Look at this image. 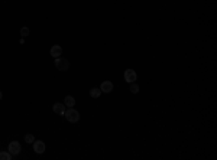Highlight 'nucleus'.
<instances>
[{
  "label": "nucleus",
  "mask_w": 217,
  "mask_h": 160,
  "mask_svg": "<svg viewBox=\"0 0 217 160\" xmlns=\"http://www.w3.org/2000/svg\"><path fill=\"white\" fill-rule=\"evenodd\" d=\"M64 116H65V118H67L70 123H77V121L80 120V113H78L77 110H74L73 107H71L70 110H67V111H65Z\"/></svg>",
  "instance_id": "nucleus-1"
},
{
  "label": "nucleus",
  "mask_w": 217,
  "mask_h": 160,
  "mask_svg": "<svg viewBox=\"0 0 217 160\" xmlns=\"http://www.w3.org/2000/svg\"><path fill=\"white\" fill-rule=\"evenodd\" d=\"M55 66L59 69V71H67L70 68V62L68 59L65 58H55Z\"/></svg>",
  "instance_id": "nucleus-2"
},
{
  "label": "nucleus",
  "mask_w": 217,
  "mask_h": 160,
  "mask_svg": "<svg viewBox=\"0 0 217 160\" xmlns=\"http://www.w3.org/2000/svg\"><path fill=\"white\" fill-rule=\"evenodd\" d=\"M21 143L19 141H12L10 144H9V149H7V151L10 153L12 156H16V154H19L21 153Z\"/></svg>",
  "instance_id": "nucleus-3"
},
{
  "label": "nucleus",
  "mask_w": 217,
  "mask_h": 160,
  "mask_svg": "<svg viewBox=\"0 0 217 160\" xmlns=\"http://www.w3.org/2000/svg\"><path fill=\"white\" fill-rule=\"evenodd\" d=\"M33 150H35V153L42 154L43 151H45V143H43L42 140H35L33 141Z\"/></svg>",
  "instance_id": "nucleus-4"
},
{
  "label": "nucleus",
  "mask_w": 217,
  "mask_h": 160,
  "mask_svg": "<svg viewBox=\"0 0 217 160\" xmlns=\"http://www.w3.org/2000/svg\"><path fill=\"white\" fill-rule=\"evenodd\" d=\"M125 81L129 82V84L135 82V81H136V72H135L133 69H126V71H125Z\"/></svg>",
  "instance_id": "nucleus-5"
},
{
  "label": "nucleus",
  "mask_w": 217,
  "mask_h": 160,
  "mask_svg": "<svg viewBox=\"0 0 217 160\" xmlns=\"http://www.w3.org/2000/svg\"><path fill=\"white\" fill-rule=\"evenodd\" d=\"M52 110H54L55 114H58V116H64V114H65V104L55 103L54 107H52Z\"/></svg>",
  "instance_id": "nucleus-6"
},
{
  "label": "nucleus",
  "mask_w": 217,
  "mask_h": 160,
  "mask_svg": "<svg viewBox=\"0 0 217 160\" xmlns=\"http://www.w3.org/2000/svg\"><path fill=\"white\" fill-rule=\"evenodd\" d=\"M100 91H101V92H104V94L111 92V91H113V84H111L110 81H104V82L100 85Z\"/></svg>",
  "instance_id": "nucleus-7"
},
{
  "label": "nucleus",
  "mask_w": 217,
  "mask_h": 160,
  "mask_svg": "<svg viewBox=\"0 0 217 160\" xmlns=\"http://www.w3.org/2000/svg\"><path fill=\"white\" fill-rule=\"evenodd\" d=\"M61 53H62V48H61L59 45H54V46L51 48V56H54V58H59Z\"/></svg>",
  "instance_id": "nucleus-8"
},
{
  "label": "nucleus",
  "mask_w": 217,
  "mask_h": 160,
  "mask_svg": "<svg viewBox=\"0 0 217 160\" xmlns=\"http://www.w3.org/2000/svg\"><path fill=\"white\" fill-rule=\"evenodd\" d=\"M64 104L67 107H70V108H71V107H74V105H76V98H74V97H71V95H67V97H65V100H64Z\"/></svg>",
  "instance_id": "nucleus-9"
},
{
  "label": "nucleus",
  "mask_w": 217,
  "mask_h": 160,
  "mask_svg": "<svg viewBox=\"0 0 217 160\" xmlns=\"http://www.w3.org/2000/svg\"><path fill=\"white\" fill-rule=\"evenodd\" d=\"M13 156H12L9 151H0V160H10Z\"/></svg>",
  "instance_id": "nucleus-10"
},
{
  "label": "nucleus",
  "mask_w": 217,
  "mask_h": 160,
  "mask_svg": "<svg viewBox=\"0 0 217 160\" xmlns=\"http://www.w3.org/2000/svg\"><path fill=\"white\" fill-rule=\"evenodd\" d=\"M101 94V91H100V88H93L91 91H90V95L93 97V98H98Z\"/></svg>",
  "instance_id": "nucleus-11"
},
{
  "label": "nucleus",
  "mask_w": 217,
  "mask_h": 160,
  "mask_svg": "<svg viewBox=\"0 0 217 160\" xmlns=\"http://www.w3.org/2000/svg\"><path fill=\"white\" fill-rule=\"evenodd\" d=\"M130 92H133V94H138V92H139V87L136 85V84H133V82H132V85H130Z\"/></svg>",
  "instance_id": "nucleus-12"
},
{
  "label": "nucleus",
  "mask_w": 217,
  "mask_h": 160,
  "mask_svg": "<svg viewBox=\"0 0 217 160\" xmlns=\"http://www.w3.org/2000/svg\"><path fill=\"white\" fill-rule=\"evenodd\" d=\"M25 141H26V143H33V141H35V137H33L32 134H26V136H25Z\"/></svg>",
  "instance_id": "nucleus-13"
},
{
  "label": "nucleus",
  "mask_w": 217,
  "mask_h": 160,
  "mask_svg": "<svg viewBox=\"0 0 217 160\" xmlns=\"http://www.w3.org/2000/svg\"><path fill=\"white\" fill-rule=\"evenodd\" d=\"M21 35L23 36V38H25V36H28V35H29V29H28V28H22V29H21Z\"/></svg>",
  "instance_id": "nucleus-14"
},
{
  "label": "nucleus",
  "mask_w": 217,
  "mask_h": 160,
  "mask_svg": "<svg viewBox=\"0 0 217 160\" xmlns=\"http://www.w3.org/2000/svg\"><path fill=\"white\" fill-rule=\"evenodd\" d=\"M1 97H3V92H1V91H0V100H1Z\"/></svg>",
  "instance_id": "nucleus-15"
}]
</instances>
